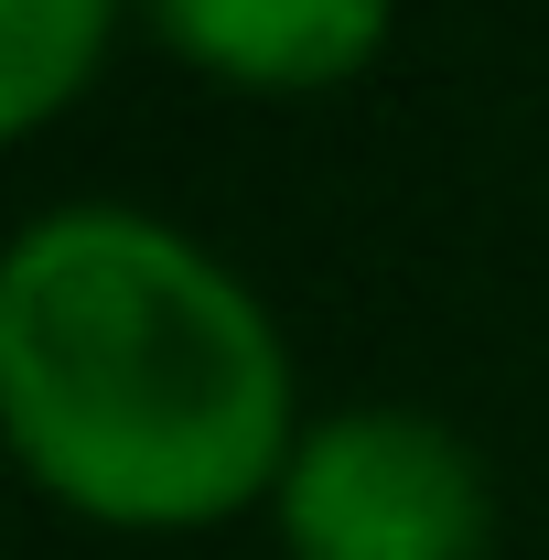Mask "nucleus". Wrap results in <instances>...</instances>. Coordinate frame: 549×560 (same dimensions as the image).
<instances>
[{
  "label": "nucleus",
  "instance_id": "2",
  "mask_svg": "<svg viewBox=\"0 0 549 560\" xmlns=\"http://www.w3.org/2000/svg\"><path fill=\"white\" fill-rule=\"evenodd\" d=\"M270 528L291 560H484L495 486L453 420L366 399V410L302 420Z\"/></svg>",
  "mask_w": 549,
  "mask_h": 560
},
{
  "label": "nucleus",
  "instance_id": "3",
  "mask_svg": "<svg viewBox=\"0 0 549 560\" xmlns=\"http://www.w3.org/2000/svg\"><path fill=\"white\" fill-rule=\"evenodd\" d=\"M151 44L248 97H324L377 66L399 0H140Z\"/></svg>",
  "mask_w": 549,
  "mask_h": 560
},
{
  "label": "nucleus",
  "instance_id": "4",
  "mask_svg": "<svg viewBox=\"0 0 549 560\" xmlns=\"http://www.w3.org/2000/svg\"><path fill=\"white\" fill-rule=\"evenodd\" d=\"M119 0H0V130L44 140L108 66Z\"/></svg>",
  "mask_w": 549,
  "mask_h": 560
},
{
  "label": "nucleus",
  "instance_id": "1",
  "mask_svg": "<svg viewBox=\"0 0 549 560\" xmlns=\"http://www.w3.org/2000/svg\"><path fill=\"white\" fill-rule=\"evenodd\" d=\"M0 420L66 517L130 539L226 528L302 442L270 302L151 206H55L11 237Z\"/></svg>",
  "mask_w": 549,
  "mask_h": 560
}]
</instances>
